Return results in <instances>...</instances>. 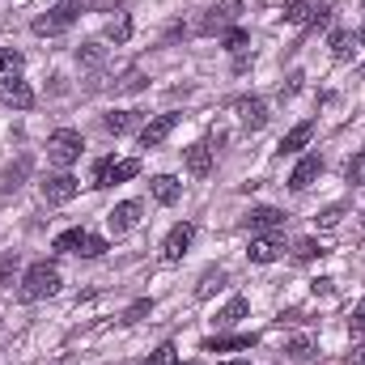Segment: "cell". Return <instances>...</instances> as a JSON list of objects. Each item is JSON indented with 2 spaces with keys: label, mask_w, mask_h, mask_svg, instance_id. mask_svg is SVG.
Segmentation results:
<instances>
[{
  "label": "cell",
  "mask_w": 365,
  "mask_h": 365,
  "mask_svg": "<svg viewBox=\"0 0 365 365\" xmlns=\"http://www.w3.org/2000/svg\"><path fill=\"white\" fill-rule=\"evenodd\" d=\"M51 293H60V268L56 264H30L26 276H21V302H43V297H51Z\"/></svg>",
  "instance_id": "6da1fadb"
},
{
  "label": "cell",
  "mask_w": 365,
  "mask_h": 365,
  "mask_svg": "<svg viewBox=\"0 0 365 365\" xmlns=\"http://www.w3.org/2000/svg\"><path fill=\"white\" fill-rule=\"evenodd\" d=\"M81 149H86V140L73 128H60V132L47 136V162H56V166H73L81 158Z\"/></svg>",
  "instance_id": "7a4b0ae2"
},
{
  "label": "cell",
  "mask_w": 365,
  "mask_h": 365,
  "mask_svg": "<svg viewBox=\"0 0 365 365\" xmlns=\"http://www.w3.org/2000/svg\"><path fill=\"white\" fill-rule=\"evenodd\" d=\"M238 17H242V0H217V4L200 17L195 30H200V34H225Z\"/></svg>",
  "instance_id": "3957f363"
},
{
  "label": "cell",
  "mask_w": 365,
  "mask_h": 365,
  "mask_svg": "<svg viewBox=\"0 0 365 365\" xmlns=\"http://www.w3.org/2000/svg\"><path fill=\"white\" fill-rule=\"evenodd\" d=\"M77 13H81V9H77L73 0H64V4H56L51 13L34 17V21H30V30H34V34H64V30L77 21Z\"/></svg>",
  "instance_id": "277c9868"
},
{
  "label": "cell",
  "mask_w": 365,
  "mask_h": 365,
  "mask_svg": "<svg viewBox=\"0 0 365 365\" xmlns=\"http://www.w3.org/2000/svg\"><path fill=\"white\" fill-rule=\"evenodd\" d=\"M191 242H195V225H191V221H179V225L166 234V242H162V259H166V264H179L182 251H187Z\"/></svg>",
  "instance_id": "5b68a950"
},
{
  "label": "cell",
  "mask_w": 365,
  "mask_h": 365,
  "mask_svg": "<svg viewBox=\"0 0 365 365\" xmlns=\"http://www.w3.org/2000/svg\"><path fill=\"white\" fill-rule=\"evenodd\" d=\"M0 102L13 106V110H30V106H34V90H30V81H21V77H4V81H0Z\"/></svg>",
  "instance_id": "8992f818"
},
{
  "label": "cell",
  "mask_w": 365,
  "mask_h": 365,
  "mask_svg": "<svg viewBox=\"0 0 365 365\" xmlns=\"http://www.w3.org/2000/svg\"><path fill=\"white\" fill-rule=\"evenodd\" d=\"M179 128V115L170 110V115H158V119H149L145 128H140V149H158L170 132Z\"/></svg>",
  "instance_id": "52a82bcc"
},
{
  "label": "cell",
  "mask_w": 365,
  "mask_h": 365,
  "mask_svg": "<svg viewBox=\"0 0 365 365\" xmlns=\"http://www.w3.org/2000/svg\"><path fill=\"white\" fill-rule=\"evenodd\" d=\"M136 221H140V204L136 200H123V204H115L110 212H106V230L119 238V234H128V230H136Z\"/></svg>",
  "instance_id": "ba28073f"
},
{
  "label": "cell",
  "mask_w": 365,
  "mask_h": 365,
  "mask_svg": "<svg viewBox=\"0 0 365 365\" xmlns=\"http://www.w3.org/2000/svg\"><path fill=\"white\" fill-rule=\"evenodd\" d=\"M77 191H81V182L73 179L68 170H64V175H51V179H43V200H47V204H68Z\"/></svg>",
  "instance_id": "9c48e42d"
},
{
  "label": "cell",
  "mask_w": 365,
  "mask_h": 365,
  "mask_svg": "<svg viewBox=\"0 0 365 365\" xmlns=\"http://www.w3.org/2000/svg\"><path fill=\"white\" fill-rule=\"evenodd\" d=\"M182 166H187V175L208 179V175H212V149H208V145H187V149H182Z\"/></svg>",
  "instance_id": "30bf717a"
},
{
  "label": "cell",
  "mask_w": 365,
  "mask_h": 365,
  "mask_svg": "<svg viewBox=\"0 0 365 365\" xmlns=\"http://www.w3.org/2000/svg\"><path fill=\"white\" fill-rule=\"evenodd\" d=\"M319 175H323V158H319V153H306V158L293 166V175H289V187H293V191H306V187L319 179Z\"/></svg>",
  "instance_id": "8fae6325"
},
{
  "label": "cell",
  "mask_w": 365,
  "mask_h": 365,
  "mask_svg": "<svg viewBox=\"0 0 365 365\" xmlns=\"http://www.w3.org/2000/svg\"><path fill=\"white\" fill-rule=\"evenodd\" d=\"M238 119H242L247 132H259V128L268 123V102H264V98H242V102H238Z\"/></svg>",
  "instance_id": "7c38bea8"
},
{
  "label": "cell",
  "mask_w": 365,
  "mask_h": 365,
  "mask_svg": "<svg viewBox=\"0 0 365 365\" xmlns=\"http://www.w3.org/2000/svg\"><path fill=\"white\" fill-rule=\"evenodd\" d=\"M310 136H314V119H306V123H297V128H289L284 136H280V145H276V153L284 158V153H302L306 145H310Z\"/></svg>",
  "instance_id": "4fadbf2b"
},
{
  "label": "cell",
  "mask_w": 365,
  "mask_h": 365,
  "mask_svg": "<svg viewBox=\"0 0 365 365\" xmlns=\"http://www.w3.org/2000/svg\"><path fill=\"white\" fill-rule=\"evenodd\" d=\"M280 251H284V247H280V238H276V234H255L247 255H251V264H276V259H280Z\"/></svg>",
  "instance_id": "5bb4252c"
},
{
  "label": "cell",
  "mask_w": 365,
  "mask_h": 365,
  "mask_svg": "<svg viewBox=\"0 0 365 365\" xmlns=\"http://www.w3.org/2000/svg\"><path fill=\"white\" fill-rule=\"evenodd\" d=\"M247 221H251L255 234H280V230H284V212H280V208H255Z\"/></svg>",
  "instance_id": "9a60e30c"
},
{
  "label": "cell",
  "mask_w": 365,
  "mask_h": 365,
  "mask_svg": "<svg viewBox=\"0 0 365 365\" xmlns=\"http://www.w3.org/2000/svg\"><path fill=\"white\" fill-rule=\"evenodd\" d=\"M149 191H153V200H158V204H166V208H170V204L182 195V187H179V179H175V175H158V179L149 182Z\"/></svg>",
  "instance_id": "2e32d148"
},
{
  "label": "cell",
  "mask_w": 365,
  "mask_h": 365,
  "mask_svg": "<svg viewBox=\"0 0 365 365\" xmlns=\"http://www.w3.org/2000/svg\"><path fill=\"white\" fill-rule=\"evenodd\" d=\"M251 344H255V336H212V340H204V353H238Z\"/></svg>",
  "instance_id": "e0dca14e"
},
{
  "label": "cell",
  "mask_w": 365,
  "mask_h": 365,
  "mask_svg": "<svg viewBox=\"0 0 365 365\" xmlns=\"http://www.w3.org/2000/svg\"><path fill=\"white\" fill-rule=\"evenodd\" d=\"M136 123H140V110H110V115L102 119V128H106V132H115V136L132 132Z\"/></svg>",
  "instance_id": "ac0fdd59"
},
{
  "label": "cell",
  "mask_w": 365,
  "mask_h": 365,
  "mask_svg": "<svg viewBox=\"0 0 365 365\" xmlns=\"http://www.w3.org/2000/svg\"><path fill=\"white\" fill-rule=\"evenodd\" d=\"M221 289H225V272H221V268H208V272L200 276V284H195V297H200V302H208V297H212V293H221Z\"/></svg>",
  "instance_id": "d6986e66"
},
{
  "label": "cell",
  "mask_w": 365,
  "mask_h": 365,
  "mask_svg": "<svg viewBox=\"0 0 365 365\" xmlns=\"http://www.w3.org/2000/svg\"><path fill=\"white\" fill-rule=\"evenodd\" d=\"M314 0H289L284 4V21H293V26H306V21H314Z\"/></svg>",
  "instance_id": "ffe728a7"
},
{
  "label": "cell",
  "mask_w": 365,
  "mask_h": 365,
  "mask_svg": "<svg viewBox=\"0 0 365 365\" xmlns=\"http://www.w3.org/2000/svg\"><path fill=\"white\" fill-rule=\"evenodd\" d=\"M247 310H251V302H247V297H230V302H225V310L217 314V323H221V327H234L238 319H247Z\"/></svg>",
  "instance_id": "44dd1931"
},
{
  "label": "cell",
  "mask_w": 365,
  "mask_h": 365,
  "mask_svg": "<svg viewBox=\"0 0 365 365\" xmlns=\"http://www.w3.org/2000/svg\"><path fill=\"white\" fill-rule=\"evenodd\" d=\"M21 64H26V56H21V51L0 47V81H4V77H21Z\"/></svg>",
  "instance_id": "7402d4cb"
},
{
  "label": "cell",
  "mask_w": 365,
  "mask_h": 365,
  "mask_svg": "<svg viewBox=\"0 0 365 365\" xmlns=\"http://www.w3.org/2000/svg\"><path fill=\"white\" fill-rule=\"evenodd\" d=\"M81 238H86V230H64V234H60V238L51 242V251H60V255H77Z\"/></svg>",
  "instance_id": "603a6c76"
},
{
  "label": "cell",
  "mask_w": 365,
  "mask_h": 365,
  "mask_svg": "<svg viewBox=\"0 0 365 365\" xmlns=\"http://www.w3.org/2000/svg\"><path fill=\"white\" fill-rule=\"evenodd\" d=\"M106 38H110V43H128V38H132V17H128V13H119V17L106 26Z\"/></svg>",
  "instance_id": "cb8c5ba5"
},
{
  "label": "cell",
  "mask_w": 365,
  "mask_h": 365,
  "mask_svg": "<svg viewBox=\"0 0 365 365\" xmlns=\"http://www.w3.org/2000/svg\"><path fill=\"white\" fill-rule=\"evenodd\" d=\"M77 255H81V259H102V255H106V242H102L98 234H90V230H86V238H81Z\"/></svg>",
  "instance_id": "d4e9b609"
},
{
  "label": "cell",
  "mask_w": 365,
  "mask_h": 365,
  "mask_svg": "<svg viewBox=\"0 0 365 365\" xmlns=\"http://www.w3.org/2000/svg\"><path fill=\"white\" fill-rule=\"evenodd\" d=\"M284 353H289L293 361H306V357L314 353V340H310V336H293V340L284 344Z\"/></svg>",
  "instance_id": "484cf974"
},
{
  "label": "cell",
  "mask_w": 365,
  "mask_h": 365,
  "mask_svg": "<svg viewBox=\"0 0 365 365\" xmlns=\"http://www.w3.org/2000/svg\"><path fill=\"white\" fill-rule=\"evenodd\" d=\"M140 175V162L136 158H128V162H115L110 166V182H128V179H136Z\"/></svg>",
  "instance_id": "4316f807"
},
{
  "label": "cell",
  "mask_w": 365,
  "mask_h": 365,
  "mask_svg": "<svg viewBox=\"0 0 365 365\" xmlns=\"http://www.w3.org/2000/svg\"><path fill=\"white\" fill-rule=\"evenodd\" d=\"M221 43H225V51H242V47L251 43V34H247V30H238V26H230V30L221 34Z\"/></svg>",
  "instance_id": "83f0119b"
},
{
  "label": "cell",
  "mask_w": 365,
  "mask_h": 365,
  "mask_svg": "<svg viewBox=\"0 0 365 365\" xmlns=\"http://www.w3.org/2000/svg\"><path fill=\"white\" fill-rule=\"evenodd\" d=\"M331 56H336V60H349V56H353V34L336 30V34H331Z\"/></svg>",
  "instance_id": "f1b7e54d"
},
{
  "label": "cell",
  "mask_w": 365,
  "mask_h": 365,
  "mask_svg": "<svg viewBox=\"0 0 365 365\" xmlns=\"http://www.w3.org/2000/svg\"><path fill=\"white\" fill-rule=\"evenodd\" d=\"M293 255H297V259H319V255H327V247L314 242V238H302V242L293 247Z\"/></svg>",
  "instance_id": "f546056e"
},
{
  "label": "cell",
  "mask_w": 365,
  "mask_h": 365,
  "mask_svg": "<svg viewBox=\"0 0 365 365\" xmlns=\"http://www.w3.org/2000/svg\"><path fill=\"white\" fill-rule=\"evenodd\" d=\"M344 179L353 182V187H365V149L349 162V166H344Z\"/></svg>",
  "instance_id": "4dcf8cb0"
},
{
  "label": "cell",
  "mask_w": 365,
  "mask_h": 365,
  "mask_svg": "<svg viewBox=\"0 0 365 365\" xmlns=\"http://www.w3.org/2000/svg\"><path fill=\"white\" fill-rule=\"evenodd\" d=\"M175 353H179L175 344H162V349H153V353H149L140 365H175Z\"/></svg>",
  "instance_id": "1f68e13d"
},
{
  "label": "cell",
  "mask_w": 365,
  "mask_h": 365,
  "mask_svg": "<svg viewBox=\"0 0 365 365\" xmlns=\"http://www.w3.org/2000/svg\"><path fill=\"white\" fill-rule=\"evenodd\" d=\"M110 166H115V158H102L93 166V187H110Z\"/></svg>",
  "instance_id": "d6a6232c"
},
{
  "label": "cell",
  "mask_w": 365,
  "mask_h": 365,
  "mask_svg": "<svg viewBox=\"0 0 365 365\" xmlns=\"http://www.w3.org/2000/svg\"><path fill=\"white\" fill-rule=\"evenodd\" d=\"M26 170H30V158H21L17 166H9V170H4V187H17V182L26 179Z\"/></svg>",
  "instance_id": "836d02e7"
},
{
  "label": "cell",
  "mask_w": 365,
  "mask_h": 365,
  "mask_svg": "<svg viewBox=\"0 0 365 365\" xmlns=\"http://www.w3.org/2000/svg\"><path fill=\"white\" fill-rule=\"evenodd\" d=\"M340 221H344V208H340V204H331V208L319 212V225H323V230H331V225H340Z\"/></svg>",
  "instance_id": "e575fe53"
},
{
  "label": "cell",
  "mask_w": 365,
  "mask_h": 365,
  "mask_svg": "<svg viewBox=\"0 0 365 365\" xmlns=\"http://www.w3.org/2000/svg\"><path fill=\"white\" fill-rule=\"evenodd\" d=\"M102 56H106V51H102V47H98V43H86V47H81V51H77V60H81V64H102Z\"/></svg>",
  "instance_id": "d590c367"
},
{
  "label": "cell",
  "mask_w": 365,
  "mask_h": 365,
  "mask_svg": "<svg viewBox=\"0 0 365 365\" xmlns=\"http://www.w3.org/2000/svg\"><path fill=\"white\" fill-rule=\"evenodd\" d=\"M349 327H353V336H365V297L357 302V310H353V319H349Z\"/></svg>",
  "instance_id": "8d00e7d4"
},
{
  "label": "cell",
  "mask_w": 365,
  "mask_h": 365,
  "mask_svg": "<svg viewBox=\"0 0 365 365\" xmlns=\"http://www.w3.org/2000/svg\"><path fill=\"white\" fill-rule=\"evenodd\" d=\"M149 310H153V302H136V306H132V310L123 314V323H140V319H145Z\"/></svg>",
  "instance_id": "74e56055"
},
{
  "label": "cell",
  "mask_w": 365,
  "mask_h": 365,
  "mask_svg": "<svg viewBox=\"0 0 365 365\" xmlns=\"http://www.w3.org/2000/svg\"><path fill=\"white\" fill-rule=\"evenodd\" d=\"M297 90H302V73H293V77H289V81H284V90H280V93H284V98H289V93H297Z\"/></svg>",
  "instance_id": "f35d334b"
},
{
  "label": "cell",
  "mask_w": 365,
  "mask_h": 365,
  "mask_svg": "<svg viewBox=\"0 0 365 365\" xmlns=\"http://www.w3.org/2000/svg\"><path fill=\"white\" fill-rule=\"evenodd\" d=\"M353 361H357V365H365V344H361V349H353Z\"/></svg>",
  "instance_id": "ab89813d"
},
{
  "label": "cell",
  "mask_w": 365,
  "mask_h": 365,
  "mask_svg": "<svg viewBox=\"0 0 365 365\" xmlns=\"http://www.w3.org/2000/svg\"><path fill=\"white\" fill-rule=\"evenodd\" d=\"M357 43H361V47H365V26H361V30H357Z\"/></svg>",
  "instance_id": "60d3db41"
},
{
  "label": "cell",
  "mask_w": 365,
  "mask_h": 365,
  "mask_svg": "<svg viewBox=\"0 0 365 365\" xmlns=\"http://www.w3.org/2000/svg\"><path fill=\"white\" fill-rule=\"evenodd\" d=\"M221 365H251V361H221Z\"/></svg>",
  "instance_id": "b9f144b4"
},
{
  "label": "cell",
  "mask_w": 365,
  "mask_h": 365,
  "mask_svg": "<svg viewBox=\"0 0 365 365\" xmlns=\"http://www.w3.org/2000/svg\"><path fill=\"white\" fill-rule=\"evenodd\" d=\"M56 4H64V0H56Z\"/></svg>",
  "instance_id": "7bdbcfd3"
},
{
  "label": "cell",
  "mask_w": 365,
  "mask_h": 365,
  "mask_svg": "<svg viewBox=\"0 0 365 365\" xmlns=\"http://www.w3.org/2000/svg\"><path fill=\"white\" fill-rule=\"evenodd\" d=\"M361 73H365V64H361Z\"/></svg>",
  "instance_id": "ee69618b"
},
{
  "label": "cell",
  "mask_w": 365,
  "mask_h": 365,
  "mask_svg": "<svg viewBox=\"0 0 365 365\" xmlns=\"http://www.w3.org/2000/svg\"><path fill=\"white\" fill-rule=\"evenodd\" d=\"M175 365H179V361H175Z\"/></svg>",
  "instance_id": "f6af8a7d"
}]
</instances>
